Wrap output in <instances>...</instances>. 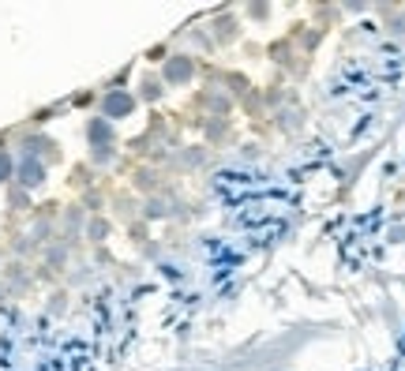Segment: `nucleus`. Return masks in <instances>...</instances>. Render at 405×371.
<instances>
[]
</instances>
